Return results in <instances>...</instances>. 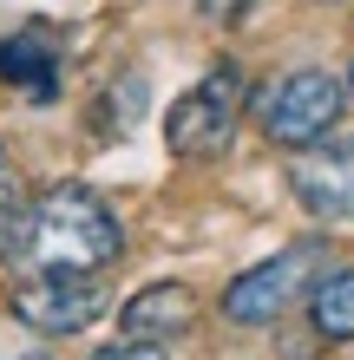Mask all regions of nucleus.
Returning <instances> with one entry per match:
<instances>
[{
    "instance_id": "f257e3e1",
    "label": "nucleus",
    "mask_w": 354,
    "mask_h": 360,
    "mask_svg": "<svg viewBox=\"0 0 354 360\" xmlns=\"http://www.w3.org/2000/svg\"><path fill=\"white\" fill-rule=\"evenodd\" d=\"M20 249L39 275H99L125 256V229L106 210V197L86 184H53L39 190L20 229Z\"/></svg>"
},
{
    "instance_id": "f03ea898",
    "label": "nucleus",
    "mask_w": 354,
    "mask_h": 360,
    "mask_svg": "<svg viewBox=\"0 0 354 360\" xmlns=\"http://www.w3.org/2000/svg\"><path fill=\"white\" fill-rule=\"evenodd\" d=\"M322 269H328V243H289V249H276L269 262L243 269L236 282L223 288V321H236V328L282 321L296 302H308V288L322 282Z\"/></svg>"
},
{
    "instance_id": "7ed1b4c3",
    "label": "nucleus",
    "mask_w": 354,
    "mask_h": 360,
    "mask_svg": "<svg viewBox=\"0 0 354 360\" xmlns=\"http://www.w3.org/2000/svg\"><path fill=\"white\" fill-rule=\"evenodd\" d=\"M341 105H348V86L335 72L302 66V72H282L276 86L256 98V118H263V131L276 138L282 151H302V144H322L328 131H335Z\"/></svg>"
},
{
    "instance_id": "20e7f679",
    "label": "nucleus",
    "mask_w": 354,
    "mask_h": 360,
    "mask_svg": "<svg viewBox=\"0 0 354 360\" xmlns=\"http://www.w3.org/2000/svg\"><path fill=\"white\" fill-rule=\"evenodd\" d=\"M236 105H243V72L223 59L197 92H184L164 112V144L177 158H223L230 138H236Z\"/></svg>"
},
{
    "instance_id": "39448f33",
    "label": "nucleus",
    "mask_w": 354,
    "mask_h": 360,
    "mask_svg": "<svg viewBox=\"0 0 354 360\" xmlns=\"http://www.w3.org/2000/svg\"><path fill=\"white\" fill-rule=\"evenodd\" d=\"M106 308L92 275H33V282L13 288V314L33 334H86Z\"/></svg>"
},
{
    "instance_id": "423d86ee",
    "label": "nucleus",
    "mask_w": 354,
    "mask_h": 360,
    "mask_svg": "<svg viewBox=\"0 0 354 360\" xmlns=\"http://www.w3.org/2000/svg\"><path fill=\"white\" fill-rule=\"evenodd\" d=\"M289 190L302 197L308 217H322V223H354V138L302 144L296 164H289Z\"/></svg>"
},
{
    "instance_id": "0eeeda50",
    "label": "nucleus",
    "mask_w": 354,
    "mask_h": 360,
    "mask_svg": "<svg viewBox=\"0 0 354 360\" xmlns=\"http://www.w3.org/2000/svg\"><path fill=\"white\" fill-rule=\"evenodd\" d=\"M0 79L20 86L27 98H53L59 92V27H20L0 39Z\"/></svg>"
},
{
    "instance_id": "6e6552de",
    "label": "nucleus",
    "mask_w": 354,
    "mask_h": 360,
    "mask_svg": "<svg viewBox=\"0 0 354 360\" xmlns=\"http://www.w3.org/2000/svg\"><path fill=\"white\" fill-rule=\"evenodd\" d=\"M197 321V295L184 288V282H151V288H138L132 302H125V328L138 334H151V341H177L184 328Z\"/></svg>"
},
{
    "instance_id": "1a4fd4ad",
    "label": "nucleus",
    "mask_w": 354,
    "mask_h": 360,
    "mask_svg": "<svg viewBox=\"0 0 354 360\" xmlns=\"http://www.w3.org/2000/svg\"><path fill=\"white\" fill-rule=\"evenodd\" d=\"M308 321L322 341H354V269H322L308 288Z\"/></svg>"
},
{
    "instance_id": "9d476101",
    "label": "nucleus",
    "mask_w": 354,
    "mask_h": 360,
    "mask_svg": "<svg viewBox=\"0 0 354 360\" xmlns=\"http://www.w3.org/2000/svg\"><path fill=\"white\" fill-rule=\"evenodd\" d=\"M13 243H20V184L0 177V262L13 256Z\"/></svg>"
},
{
    "instance_id": "9b49d317",
    "label": "nucleus",
    "mask_w": 354,
    "mask_h": 360,
    "mask_svg": "<svg viewBox=\"0 0 354 360\" xmlns=\"http://www.w3.org/2000/svg\"><path fill=\"white\" fill-rule=\"evenodd\" d=\"M92 360H171V354H164V341H151V347L125 341V347H106V354H92Z\"/></svg>"
},
{
    "instance_id": "f8f14e48",
    "label": "nucleus",
    "mask_w": 354,
    "mask_h": 360,
    "mask_svg": "<svg viewBox=\"0 0 354 360\" xmlns=\"http://www.w3.org/2000/svg\"><path fill=\"white\" fill-rule=\"evenodd\" d=\"M197 7H203V13H210V20H236V13L249 7V0H197Z\"/></svg>"
},
{
    "instance_id": "ddd939ff",
    "label": "nucleus",
    "mask_w": 354,
    "mask_h": 360,
    "mask_svg": "<svg viewBox=\"0 0 354 360\" xmlns=\"http://www.w3.org/2000/svg\"><path fill=\"white\" fill-rule=\"evenodd\" d=\"M348 98H354V72H348Z\"/></svg>"
},
{
    "instance_id": "4468645a",
    "label": "nucleus",
    "mask_w": 354,
    "mask_h": 360,
    "mask_svg": "<svg viewBox=\"0 0 354 360\" xmlns=\"http://www.w3.org/2000/svg\"><path fill=\"white\" fill-rule=\"evenodd\" d=\"M27 360H39V354H27Z\"/></svg>"
}]
</instances>
